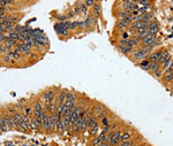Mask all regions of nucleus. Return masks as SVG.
<instances>
[{
	"mask_svg": "<svg viewBox=\"0 0 173 146\" xmlns=\"http://www.w3.org/2000/svg\"><path fill=\"white\" fill-rule=\"evenodd\" d=\"M148 57H149V53L147 52L143 47H140V48H136L134 52L132 53L130 60L134 62H141L144 59H148Z\"/></svg>",
	"mask_w": 173,
	"mask_h": 146,
	"instance_id": "f257e3e1",
	"label": "nucleus"
},
{
	"mask_svg": "<svg viewBox=\"0 0 173 146\" xmlns=\"http://www.w3.org/2000/svg\"><path fill=\"white\" fill-rule=\"evenodd\" d=\"M57 90L56 88H50V89H46L45 91H43L42 93V101H44V104H48L52 100L57 99Z\"/></svg>",
	"mask_w": 173,
	"mask_h": 146,
	"instance_id": "f03ea898",
	"label": "nucleus"
},
{
	"mask_svg": "<svg viewBox=\"0 0 173 146\" xmlns=\"http://www.w3.org/2000/svg\"><path fill=\"white\" fill-rule=\"evenodd\" d=\"M158 38L157 36H154V35H150V33H147L142 39H141V47L142 46H148V45H151L152 43H155Z\"/></svg>",
	"mask_w": 173,
	"mask_h": 146,
	"instance_id": "7ed1b4c3",
	"label": "nucleus"
},
{
	"mask_svg": "<svg viewBox=\"0 0 173 146\" xmlns=\"http://www.w3.org/2000/svg\"><path fill=\"white\" fill-rule=\"evenodd\" d=\"M54 30H56V32L59 35V36H68V33H69V30L66 29L63 27V22H58V23L54 24Z\"/></svg>",
	"mask_w": 173,
	"mask_h": 146,
	"instance_id": "20e7f679",
	"label": "nucleus"
},
{
	"mask_svg": "<svg viewBox=\"0 0 173 146\" xmlns=\"http://www.w3.org/2000/svg\"><path fill=\"white\" fill-rule=\"evenodd\" d=\"M163 52H164V48L156 50V51H154V52L151 53V54H149L148 59H149L151 62H159V59H160V57H162Z\"/></svg>",
	"mask_w": 173,
	"mask_h": 146,
	"instance_id": "39448f33",
	"label": "nucleus"
},
{
	"mask_svg": "<svg viewBox=\"0 0 173 146\" xmlns=\"http://www.w3.org/2000/svg\"><path fill=\"white\" fill-rule=\"evenodd\" d=\"M44 105H45L44 108L48 112V115H52V114L56 113V110H57V100H52V101H50V103Z\"/></svg>",
	"mask_w": 173,
	"mask_h": 146,
	"instance_id": "423d86ee",
	"label": "nucleus"
},
{
	"mask_svg": "<svg viewBox=\"0 0 173 146\" xmlns=\"http://www.w3.org/2000/svg\"><path fill=\"white\" fill-rule=\"evenodd\" d=\"M159 31V24L156 22V20L149 22V28H148V33L150 35H154V36H157V33Z\"/></svg>",
	"mask_w": 173,
	"mask_h": 146,
	"instance_id": "0eeeda50",
	"label": "nucleus"
},
{
	"mask_svg": "<svg viewBox=\"0 0 173 146\" xmlns=\"http://www.w3.org/2000/svg\"><path fill=\"white\" fill-rule=\"evenodd\" d=\"M106 136H107V135L103 133V132H102L101 135L96 136V137H95V138H94V139L91 140V146H98L99 144H102V143L106 141Z\"/></svg>",
	"mask_w": 173,
	"mask_h": 146,
	"instance_id": "6e6552de",
	"label": "nucleus"
},
{
	"mask_svg": "<svg viewBox=\"0 0 173 146\" xmlns=\"http://www.w3.org/2000/svg\"><path fill=\"white\" fill-rule=\"evenodd\" d=\"M66 97H67V91L66 90H60L59 92H58V95H57V104H65V101H66Z\"/></svg>",
	"mask_w": 173,
	"mask_h": 146,
	"instance_id": "1a4fd4ad",
	"label": "nucleus"
},
{
	"mask_svg": "<svg viewBox=\"0 0 173 146\" xmlns=\"http://www.w3.org/2000/svg\"><path fill=\"white\" fill-rule=\"evenodd\" d=\"M2 109L5 110L6 113L10 114V116H12V115H14V114L17 112V106H16V105H13V104H8L7 106H6V108L2 107Z\"/></svg>",
	"mask_w": 173,
	"mask_h": 146,
	"instance_id": "9d476101",
	"label": "nucleus"
},
{
	"mask_svg": "<svg viewBox=\"0 0 173 146\" xmlns=\"http://www.w3.org/2000/svg\"><path fill=\"white\" fill-rule=\"evenodd\" d=\"M117 48L119 50V52L125 54V55H129V54H132V53L134 52V50H132V48H129V47L127 46H124V45H120V44H118Z\"/></svg>",
	"mask_w": 173,
	"mask_h": 146,
	"instance_id": "9b49d317",
	"label": "nucleus"
},
{
	"mask_svg": "<svg viewBox=\"0 0 173 146\" xmlns=\"http://www.w3.org/2000/svg\"><path fill=\"white\" fill-rule=\"evenodd\" d=\"M150 63H151V61H150L149 59H144V60H142L141 62H139V65H137V66H139L141 69H143V70L149 71Z\"/></svg>",
	"mask_w": 173,
	"mask_h": 146,
	"instance_id": "f8f14e48",
	"label": "nucleus"
},
{
	"mask_svg": "<svg viewBox=\"0 0 173 146\" xmlns=\"http://www.w3.org/2000/svg\"><path fill=\"white\" fill-rule=\"evenodd\" d=\"M22 115H23V114L21 113L20 110H17L14 115H12V120H13V122H14V124L16 127H17L20 123H21V121H22Z\"/></svg>",
	"mask_w": 173,
	"mask_h": 146,
	"instance_id": "ddd939ff",
	"label": "nucleus"
},
{
	"mask_svg": "<svg viewBox=\"0 0 173 146\" xmlns=\"http://www.w3.org/2000/svg\"><path fill=\"white\" fill-rule=\"evenodd\" d=\"M104 109H105V107H104L103 105L97 103V104H95L94 107H92V114H94V115H98V114L101 113V112H103Z\"/></svg>",
	"mask_w": 173,
	"mask_h": 146,
	"instance_id": "4468645a",
	"label": "nucleus"
},
{
	"mask_svg": "<svg viewBox=\"0 0 173 146\" xmlns=\"http://www.w3.org/2000/svg\"><path fill=\"white\" fill-rule=\"evenodd\" d=\"M127 29H128V27L124 22H121L120 20H118V22L114 25V30H118V31H126Z\"/></svg>",
	"mask_w": 173,
	"mask_h": 146,
	"instance_id": "2eb2a0df",
	"label": "nucleus"
},
{
	"mask_svg": "<svg viewBox=\"0 0 173 146\" xmlns=\"http://www.w3.org/2000/svg\"><path fill=\"white\" fill-rule=\"evenodd\" d=\"M159 69H162V66H160V63H159V62H151V63H150L149 71L151 73V74L156 73V71L159 70Z\"/></svg>",
	"mask_w": 173,
	"mask_h": 146,
	"instance_id": "dca6fc26",
	"label": "nucleus"
},
{
	"mask_svg": "<svg viewBox=\"0 0 173 146\" xmlns=\"http://www.w3.org/2000/svg\"><path fill=\"white\" fill-rule=\"evenodd\" d=\"M0 129H1V133H5V132L10 131V128L7 127V124H6L4 118H0Z\"/></svg>",
	"mask_w": 173,
	"mask_h": 146,
	"instance_id": "f3484780",
	"label": "nucleus"
},
{
	"mask_svg": "<svg viewBox=\"0 0 173 146\" xmlns=\"http://www.w3.org/2000/svg\"><path fill=\"white\" fill-rule=\"evenodd\" d=\"M168 58H171L170 57V52H168L167 50H164L163 54H162V57H160V59H159V63H160V66H162L164 62L167 60Z\"/></svg>",
	"mask_w": 173,
	"mask_h": 146,
	"instance_id": "a211bd4d",
	"label": "nucleus"
},
{
	"mask_svg": "<svg viewBox=\"0 0 173 146\" xmlns=\"http://www.w3.org/2000/svg\"><path fill=\"white\" fill-rule=\"evenodd\" d=\"M121 143L122 141H126V140H129L132 139V133L129 131H122V135H121Z\"/></svg>",
	"mask_w": 173,
	"mask_h": 146,
	"instance_id": "6ab92c4d",
	"label": "nucleus"
},
{
	"mask_svg": "<svg viewBox=\"0 0 173 146\" xmlns=\"http://www.w3.org/2000/svg\"><path fill=\"white\" fill-rule=\"evenodd\" d=\"M137 144V140L136 139H129V140L122 141L120 145L121 146H135Z\"/></svg>",
	"mask_w": 173,
	"mask_h": 146,
	"instance_id": "aec40b11",
	"label": "nucleus"
},
{
	"mask_svg": "<svg viewBox=\"0 0 173 146\" xmlns=\"http://www.w3.org/2000/svg\"><path fill=\"white\" fill-rule=\"evenodd\" d=\"M163 80H164V83H172L173 82V74H164Z\"/></svg>",
	"mask_w": 173,
	"mask_h": 146,
	"instance_id": "412c9836",
	"label": "nucleus"
},
{
	"mask_svg": "<svg viewBox=\"0 0 173 146\" xmlns=\"http://www.w3.org/2000/svg\"><path fill=\"white\" fill-rule=\"evenodd\" d=\"M92 8H94V13H95V17H96V19H97V17L99 16V13H101V5H99L98 2H96V4H95V6H94Z\"/></svg>",
	"mask_w": 173,
	"mask_h": 146,
	"instance_id": "4be33fe9",
	"label": "nucleus"
},
{
	"mask_svg": "<svg viewBox=\"0 0 173 146\" xmlns=\"http://www.w3.org/2000/svg\"><path fill=\"white\" fill-rule=\"evenodd\" d=\"M97 132H98V125H96L95 128L90 129V130H89V135H90V137H94V138H95L96 136H98Z\"/></svg>",
	"mask_w": 173,
	"mask_h": 146,
	"instance_id": "5701e85b",
	"label": "nucleus"
},
{
	"mask_svg": "<svg viewBox=\"0 0 173 146\" xmlns=\"http://www.w3.org/2000/svg\"><path fill=\"white\" fill-rule=\"evenodd\" d=\"M106 115H107V109H104V110H103V112H101V113L98 114V115H96V118L97 120H103V118H106Z\"/></svg>",
	"mask_w": 173,
	"mask_h": 146,
	"instance_id": "b1692460",
	"label": "nucleus"
},
{
	"mask_svg": "<svg viewBox=\"0 0 173 146\" xmlns=\"http://www.w3.org/2000/svg\"><path fill=\"white\" fill-rule=\"evenodd\" d=\"M152 75H154L156 78L160 80V78H163V76H164V70H163V69H159V70H157L156 73H154Z\"/></svg>",
	"mask_w": 173,
	"mask_h": 146,
	"instance_id": "393cba45",
	"label": "nucleus"
},
{
	"mask_svg": "<svg viewBox=\"0 0 173 146\" xmlns=\"http://www.w3.org/2000/svg\"><path fill=\"white\" fill-rule=\"evenodd\" d=\"M79 24H80V21H73V22H71V30L79 29Z\"/></svg>",
	"mask_w": 173,
	"mask_h": 146,
	"instance_id": "a878e982",
	"label": "nucleus"
},
{
	"mask_svg": "<svg viewBox=\"0 0 173 146\" xmlns=\"http://www.w3.org/2000/svg\"><path fill=\"white\" fill-rule=\"evenodd\" d=\"M101 123L104 125V127H107V125H110V120H109V118L106 116V118H104L103 120H102Z\"/></svg>",
	"mask_w": 173,
	"mask_h": 146,
	"instance_id": "bb28decb",
	"label": "nucleus"
},
{
	"mask_svg": "<svg viewBox=\"0 0 173 146\" xmlns=\"http://www.w3.org/2000/svg\"><path fill=\"white\" fill-rule=\"evenodd\" d=\"M98 146H110V143H107V141H104V143L99 144Z\"/></svg>",
	"mask_w": 173,
	"mask_h": 146,
	"instance_id": "cd10ccee",
	"label": "nucleus"
},
{
	"mask_svg": "<svg viewBox=\"0 0 173 146\" xmlns=\"http://www.w3.org/2000/svg\"><path fill=\"white\" fill-rule=\"evenodd\" d=\"M119 146H121V145H119Z\"/></svg>",
	"mask_w": 173,
	"mask_h": 146,
	"instance_id": "c85d7f7f",
	"label": "nucleus"
}]
</instances>
